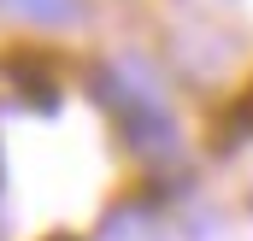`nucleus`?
<instances>
[{
	"mask_svg": "<svg viewBox=\"0 0 253 241\" xmlns=\"http://www.w3.org/2000/svg\"><path fill=\"white\" fill-rule=\"evenodd\" d=\"M100 100H106V112L118 118L129 153L159 159V165L183 153V141H177V118H171L165 94H159L135 65H106V71H100Z\"/></svg>",
	"mask_w": 253,
	"mask_h": 241,
	"instance_id": "nucleus-1",
	"label": "nucleus"
},
{
	"mask_svg": "<svg viewBox=\"0 0 253 241\" xmlns=\"http://www.w3.org/2000/svg\"><path fill=\"white\" fill-rule=\"evenodd\" d=\"M94 241H165V230H159V218H153L141 200H124V206H112V212L100 218Z\"/></svg>",
	"mask_w": 253,
	"mask_h": 241,
	"instance_id": "nucleus-2",
	"label": "nucleus"
},
{
	"mask_svg": "<svg viewBox=\"0 0 253 241\" xmlns=\"http://www.w3.org/2000/svg\"><path fill=\"white\" fill-rule=\"evenodd\" d=\"M24 24H47V30H65L83 18V0H6Z\"/></svg>",
	"mask_w": 253,
	"mask_h": 241,
	"instance_id": "nucleus-3",
	"label": "nucleus"
},
{
	"mask_svg": "<svg viewBox=\"0 0 253 241\" xmlns=\"http://www.w3.org/2000/svg\"><path fill=\"white\" fill-rule=\"evenodd\" d=\"M242 118H248V123H253V94H248V100H242Z\"/></svg>",
	"mask_w": 253,
	"mask_h": 241,
	"instance_id": "nucleus-4",
	"label": "nucleus"
},
{
	"mask_svg": "<svg viewBox=\"0 0 253 241\" xmlns=\"http://www.w3.org/2000/svg\"><path fill=\"white\" fill-rule=\"evenodd\" d=\"M47 241H71V236H47Z\"/></svg>",
	"mask_w": 253,
	"mask_h": 241,
	"instance_id": "nucleus-5",
	"label": "nucleus"
}]
</instances>
